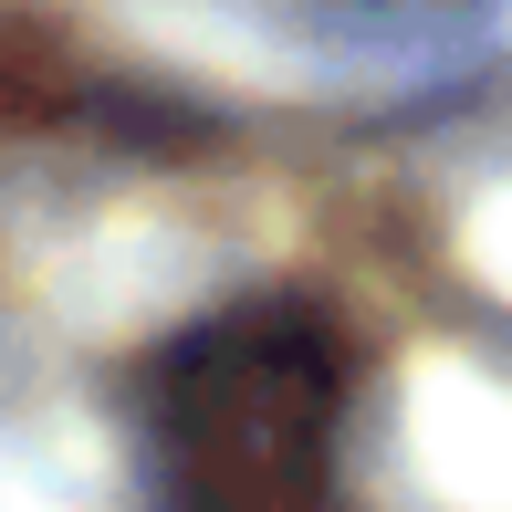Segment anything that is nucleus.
Segmentation results:
<instances>
[{
    "mask_svg": "<svg viewBox=\"0 0 512 512\" xmlns=\"http://www.w3.org/2000/svg\"><path fill=\"white\" fill-rule=\"evenodd\" d=\"M356 356L314 304H230L136 377L157 512H335Z\"/></svg>",
    "mask_w": 512,
    "mask_h": 512,
    "instance_id": "nucleus-1",
    "label": "nucleus"
}]
</instances>
